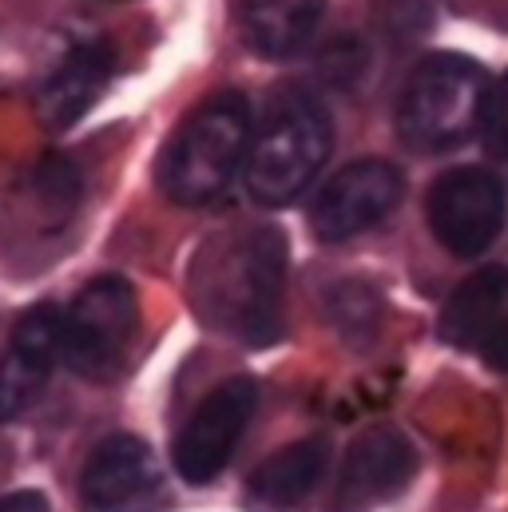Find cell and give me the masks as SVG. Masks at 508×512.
<instances>
[{
  "label": "cell",
  "instance_id": "obj_1",
  "mask_svg": "<svg viewBox=\"0 0 508 512\" xmlns=\"http://www.w3.org/2000/svg\"><path fill=\"white\" fill-rule=\"evenodd\" d=\"M251 104L239 92H219L199 104L163 151L159 187L179 207H203L219 199L247 163Z\"/></svg>",
  "mask_w": 508,
  "mask_h": 512
},
{
  "label": "cell",
  "instance_id": "obj_2",
  "mask_svg": "<svg viewBox=\"0 0 508 512\" xmlns=\"http://www.w3.org/2000/svg\"><path fill=\"white\" fill-rule=\"evenodd\" d=\"M334 147V124L310 92H282L266 108V120L251 131L247 191L262 207L294 203L326 167Z\"/></svg>",
  "mask_w": 508,
  "mask_h": 512
},
{
  "label": "cell",
  "instance_id": "obj_3",
  "mask_svg": "<svg viewBox=\"0 0 508 512\" xmlns=\"http://www.w3.org/2000/svg\"><path fill=\"white\" fill-rule=\"evenodd\" d=\"M489 76L477 60L437 52L413 68L397 100V131L417 151H449L469 143L489 104Z\"/></svg>",
  "mask_w": 508,
  "mask_h": 512
},
{
  "label": "cell",
  "instance_id": "obj_4",
  "mask_svg": "<svg viewBox=\"0 0 508 512\" xmlns=\"http://www.w3.org/2000/svg\"><path fill=\"white\" fill-rule=\"evenodd\" d=\"M139 326V302L124 278H92L68 310H60V358L80 378L104 382L124 366Z\"/></svg>",
  "mask_w": 508,
  "mask_h": 512
},
{
  "label": "cell",
  "instance_id": "obj_5",
  "mask_svg": "<svg viewBox=\"0 0 508 512\" xmlns=\"http://www.w3.org/2000/svg\"><path fill=\"white\" fill-rule=\"evenodd\" d=\"M429 227L445 251L473 258L489 251L505 231L508 195L505 183L485 167H457L445 171L425 203Z\"/></svg>",
  "mask_w": 508,
  "mask_h": 512
},
{
  "label": "cell",
  "instance_id": "obj_6",
  "mask_svg": "<svg viewBox=\"0 0 508 512\" xmlns=\"http://www.w3.org/2000/svg\"><path fill=\"white\" fill-rule=\"evenodd\" d=\"M282 282H286V243L278 231H254L239 243L223 282V306L231 326L266 346L282 326Z\"/></svg>",
  "mask_w": 508,
  "mask_h": 512
},
{
  "label": "cell",
  "instance_id": "obj_7",
  "mask_svg": "<svg viewBox=\"0 0 508 512\" xmlns=\"http://www.w3.org/2000/svg\"><path fill=\"white\" fill-rule=\"evenodd\" d=\"M254 405H258V385L251 378L215 385L199 401V409L187 417L183 433L175 437V469L183 481L207 485L227 469L239 437L251 425Z\"/></svg>",
  "mask_w": 508,
  "mask_h": 512
},
{
  "label": "cell",
  "instance_id": "obj_8",
  "mask_svg": "<svg viewBox=\"0 0 508 512\" xmlns=\"http://www.w3.org/2000/svg\"><path fill=\"white\" fill-rule=\"evenodd\" d=\"M401 171L385 159H358L350 167H342L322 195L314 199L310 211V227L322 243H346L370 227H378L381 219L401 203Z\"/></svg>",
  "mask_w": 508,
  "mask_h": 512
},
{
  "label": "cell",
  "instance_id": "obj_9",
  "mask_svg": "<svg viewBox=\"0 0 508 512\" xmlns=\"http://www.w3.org/2000/svg\"><path fill=\"white\" fill-rule=\"evenodd\" d=\"M413 473L417 453L409 437L397 429H370L350 445L326 512H374L397 493H405Z\"/></svg>",
  "mask_w": 508,
  "mask_h": 512
},
{
  "label": "cell",
  "instance_id": "obj_10",
  "mask_svg": "<svg viewBox=\"0 0 508 512\" xmlns=\"http://www.w3.org/2000/svg\"><path fill=\"white\" fill-rule=\"evenodd\" d=\"M159 485L151 449L131 433H116L92 449L80 473V505L84 512H151Z\"/></svg>",
  "mask_w": 508,
  "mask_h": 512
},
{
  "label": "cell",
  "instance_id": "obj_11",
  "mask_svg": "<svg viewBox=\"0 0 508 512\" xmlns=\"http://www.w3.org/2000/svg\"><path fill=\"white\" fill-rule=\"evenodd\" d=\"M60 362V306L40 302L20 322L0 358V421L24 417L52 382Z\"/></svg>",
  "mask_w": 508,
  "mask_h": 512
},
{
  "label": "cell",
  "instance_id": "obj_12",
  "mask_svg": "<svg viewBox=\"0 0 508 512\" xmlns=\"http://www.w3.org/2000/svg\"><path fill=\"white\" fill-rule=\"evenodd\" d=\"M112 48L104 40H76L64 60L52 68V76L40 88V120L48 128H72L108 88L112 80Z\"/></svg>",
  "mask_w": 508,
  "mask_h": 512
},
{
  "label": "cell",
  "instance_id": "obj_13",
  "mask_svg": "<svg viewBox=\"0 0 508 512\" xmlns=\"http://www.w3.org/2000/svg\"><path fill=\"white\" fill-rule=\"evenodd\" d=\"M326 469H330V441L326 437H306V441H294V445L270 453L251 473L247 489H251L258 505L294 509L298 501H306L322 485Z\"/></svg>",
  "mask_w": 508,
  "mask_h": 512
},
{
  "label": "cell",
  "instance_id": "obj_14",
  "mask_svg": "<svg viewBox=\"0 0 508 512\" xmlns=\"http://www.w3.org/2000/svg\"><path fill=\"white\" fill-rule=\"evenodd\" d=\"M322 12L326 0H243V36L258 56L290 60L314 40Z\"/></svg>",
  "mask_w": 508,
  "mask_h": 512
},
{
  "label": "cell",
  "instance_id": "obj_15",
  "mask_svg": "<svg viewBox=\"0 0 508 512\" xmlns=\"http://www.w3.org/2000/svg\"><path fill=\"white\" fill-rule=\"evenodd\" d=\"M508 318V266H485L465 278L441 310V338L457 350H477V342Z\"/></svg>",
  "mask_w": 508,
  "mask_h": 512
},
{
  "label": "cell",
  "instance_id": "obj_16",
  "mask_svg": "<svg viewBox=\"0 0 508 512\" xmlns=\"http://www.w3.org/2000/svg\"><path fill=\"white\" fill-rule=\"evenodd\" d=\"M330 318L346 338H370L381 318L378 294L362 282H342L338 290H330Z\"/></svg>",
  "mask_w": 508,
  "mask_h": 512
},
{
  "label": "cell",
  "instance_id": "obj_17",
  "mask_svg": "<svg viewBox=\"0 0 508 512\" xmlns=\"http://www.w3.org/2000/svg\"><path fill=\"white\" fill-rule=\"evenodd\" d=\"M36 187H40V195H44L48 203H56V207H64V211L80 199V175H76V167H72L64 155H48V159L40 163Z\"/></svg>",
  "mask_w": 508,
  "mask_h": 512
},
{
  "label": "cell",
  "instance_id": "obj_18",
  "mask_svg": "<svg viewBox=\"0 0 508 512\" xmlns=\"http://www.w3.org/2000/svg\"><path fill=\"white\" fill-rule=\"evenodd\" d=\"M481 135H485V147H489L497 159H508V72L489 88Z\"/></svg>",
  "mask_w": 508,
  "mask_h": 512
},
{
  "label": "cell",
  "instance_id": "obj_19",
  "mask_svg": "<svg viewBox=\"0 0 508 512\" xmlns=\"http://www.w3.org/2000/svg\"><path fill=\"white\" fill-rule=\"evenodd\" d=\"M477 354L485 358V366H493V370L508 374V318H501V322L477 342Z\"/></svg>",
  "mask_w": 508,
  "mask_h": 512
},
{
  "label": "cell",
  "instance_id": "obj_20",
  "mask_svg": "<svg viewBox=\"0 0 508 512\" xmlns=\"http://www.w3.org/2000/svg\"><path fill=\"white\" fill-rule=\"evenodd\" d=\"M0 512H48V501L36 489H24V493L0 497Z\"/></svg>",
  "mask_w": 508,
  "mask_h": 512
}]
</instances>
